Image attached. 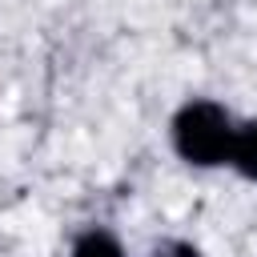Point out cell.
I'll use <instances>...</instances> for the list:
<instances>
[{
  "label": "cell",
  "mask_w": 257,
  "mask_h": 257,
  "mask_svg": "<svg viewBox=\"0 0 257 257\" xmlns=\"http://www.w3.org/2000/svg\"><path fill=\"white\" fill-rule=\"evenodd\" d=\"M153 257H201V249H193L189 241H165L153 249Z\"/></svg>",
  "instance_id": "cell-4"
},
{
  "label": "cell",
  "mask_w": 257,
  "mask_h": 257,
  "mask_svg": "<svg viewBox=\"0 0 257 257\" xmlns=\"http://www.w3.org/2000/svg\"><path fill=\"white\" fill-rule=\"evenodd\" d=\"M72 257H124V253H120V245H116L112 233H104V229H88V233L72 245Z\"/></svg>",
  "instance_id": "cell-3"
},
{
  "label": "cell",
  "mask_w": 257,
  "mask_h": 257,
  "mask_svg": "<svg viewBox=\"0 0 257 257\" xmlns=\"http://www.w3.org/2000/svg\"><path fill=\"white\" fill-rule=\"evenodd\" d=\"M233 133H237V124L229 120V112L217 100H189L173 116V145H177V153L189 165H201V169L229 165Z\"/></svg>",
  "instance_id": "cell-1"
},
{
  "label": "cell",
  "mask_w": 257,
  "mask_h": 257,
  "mask_svg": "<svg viewBox=\"0 0 257 257\" xmlns=\"http://www.w3.org/2000/svg\"><path fill=\"white\" fill-rule=\"evenodd\" d=\"M229 165H233V169H237L241 177L257 181V120H249V124H241V128L233 133Z\"/></svg>",
  "instance_id": "cell-2"
}]
</instances>
